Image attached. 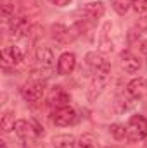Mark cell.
<instances>
[{"label":"cell","mask_w":147,"mask_h":148,"mask_svg":"<svg viewBox=\"0 0 147 148\" xmlns=\"http://www.w3.org/2000/svg\"><path fill=\"white\" fill-rule=\"evenodd\" d=\"M85 60H87V64H88L97 74H101V76H107V74H109L111 64L101 55V53H97V52H88L87 57H85Z\"/></svg>","instance_id":"obj_1"},{"label":"cell","mask_w":147,"mask_h":148,"mask_svg":"<svg viewBox=\"0 0 147 148\" xmlns=\"http://www.w3.org/2000/svg\"><path fill=\"white\" fill-rule=\"evenodd\" d=\"M128 133L132 134V138L140 140L147 136V121L142 115H132L130 122H128Z\"/></svg>","instance_id":"obj_2"},{"label":"cell","mask_w":147,"mask_h":148,"mask_svg":"<svg viewBox=\"0 0 147 148\" xmlns=\"http://www.w3.org/2000/svg\"><path fill=\"white\" fill-rule=\"evenodd\" d=\"M54 124L55 126H69L76 122V112L68 105V107H59L54 112Z\"/></svg>","instance_id":"obj_3"},{"label":"cell","mask_w":147,"mask_h":148,"mask_svg":"<svg viewBox=\"0 0 147 148\" xmlns=\"http://www.w3.org/2000/svg\"><path fill=\"white\" fill-rule=\"evenodd\" d=\"M23 97H24L26 102H31V103L40 102L42 97H43V84L38 83V81H33V83L26 84L23 88Z\"/></svg>","instance_id":"obj_4"},{"label":"cell","mask_w":147,"mask_h":148,"mask_svg":"<svg viewBox=\"0 0 147 148\" xmlns=\"http://www.w3.org/2000/svg\"><path fill=\"white\" fill-rule=\"evenodd\" d=\"M74 67H76V57H74V53L66 52V53H62L59 57V60H57V73L59 74H62V76L71 74L74 71Z\"/></svg>","instance_id":"obj_5"},{"label":"cell","mask_w":147,"mask_h":148,"mask_svg":"<svg viewBox=\"0 0 147 148\" xmlns=\"http://www.w3.org/2000/svg\"><path fill=\"white\" fill-rule=\"evenodd\" d=\"M28 31H30V23H28L26 17H14L12 19V23H10V36L14 40L26 36Z\"/></svg>","instance_id":"obj_6"},{"label":"cell","mask_w":147,"mask_h":148,"mask_svg":"<svg viewBox=\"0 0 147 148\" xmlns=\"http://www.w3.org/2000/svg\"><path fill=\"white\" fill-rule=\"evenodd\" d=\"M119 59H121V66H123V69H125L126 73L133 74L140 69V59H139L135 53H132V52L126 50V52L121 53Z\"/></svg>","instance_id":"obj_7"},{"label":"cell","mask_w":147,"mask_h":148,"mask_svg":"<svg viewBox=\"0 0 147 148\" xmlns=\"http://www.w3.org/2000/svg\"><path fill=\"white\" fill-rule=\"evenodd\" d=\"M83 16L88 19V21H95V19H101L104 16V3L102 2H90L83 7Z\"/></svg>","instance_id":"obj_8"},{"label":"cell","mask_w":147,"mask_h":148,"mask_svg":"<svg viewBox=\"0 0 147 148\" xmlns=\"http://www.w3.org/2000/svg\"><path fill=\"white\" fill-rule=\"evenodd\" d=\"M128 93L135 98H140L147 95V79L146 77H135L128 83Z\"/></svg>","instance_id":"obj_9"},{"label":"cell","mask_w":147,"mask_h":148,"mask_svg":"<svg viewBox=\"0 0 147 148\" xmlns=\"http://www.w3.org/2000/svg\"><path fill=\"white\" fill-rule=\"evenodd\" d=\"M16 133H17V136L23 138V140H30V138H33V136L37 134L33 124H30V122H26V121H16Z\"/></svg>","instance_id":"obj_10"},{"label":"cell","mask_w":147,"mask_h":148,"mask_svg":"<svg viewBox=\"0 0 147 148\" xmlns=\"http://www.w3.org/2000/svg\"><path fill=\"white\" fill-rule=\"evenodd\" d=\"M37 60L42 66L50 67L54 64V52H52V48H49V47H38L37 48Z\"/></svg>","instance_id":"obj_11"},{"label":"cell","mask_w":147,"mask_h":148,"mask_svg":"<svg viewBox=\"0 0 147 148\" xmlns=\"http://www.w3.org/2000/svg\"><path fill=\"white\" fill-rule=\"evenodd\" d=\"M54 148H73L74 147V138L71 134H57L52 140Z\"/></svg>","instance_id":"obj_12"},{"label":"cell","mask_w":147,"mask_h":148,"mask_svg":"<svg viewBox=\"0 0 147 148\" xmlns=\"http://www.w3.org/2000/svg\"><path fill=\"white\" fill-rule=\"evenodd\" d=\"M52 36L55 38L57 41H61V43H66L68 40H71L69 29L66 26H62V24H54L52 26Z\"/></svg>","instance_id":"obj_13"},{"label":"cell","mask_w":147,"mask_h":148,"mask_svg":"<svg viewBox=\"0 0 147 148\" xmlns=\"http://www.w3.org/2000/svg\"><path fill=\"white\" fill-rule=\"evenodd\" d=\"M104 84H106V76H101V74H97V76L94 77L92 84H90V90H88V93H90V98H95V97H97V95L102 91Z\"/></svg>","instance_id":"obj_14"},{"label":"cell","mask_w":147,"mask_h":148,"mask_svg":"<svg viewBox=\"0 0 147 148\" xmlns=\"http://www.w3.org/2000/svg\"><path fill=\"white\" fill-rule=\"evenodd\" d=\"M0 127L3 133H10L12 129H16V122H14V114L12 112H5L0 119Z\"/></svg>","instance_id":"obj_15"},{"label":"cell","mask_w":147,"mask_h":148,"mask_svg":"<svg viewBox=\"0 0 147 148\" xmlns=\"http://www.w3.org/2000/svg\"><path fill=\"white\" fill-rule=\"evenodd\" d=\"M107 29H109V24L104 26L102 35H101V40H99V45H101V50H102V52H112V41H111V38L107 36Z\"/></svg>","instance_id":"obj_16"},{"label":"cell","mask_w":147,"mask_h":148,"mask_svg":"<svg viewBox=\"0 0 147 148\" xmlns=\"http://www.w3.org/2000/svg\"><path fill=\"white\" fill-rule=\"evenodd\" d=\"M111 3H112V9L118 14H126L130 5H132V0H111Z\"/></svg>","instance_id":"obj_17"},{"label":"cell","mask_w":147,"mask_h":148,"mask_svg":"<svg viewBox=\"0 0 147 148\" xmlns=\"http://www.w3.org/2000/svg\"><path fill=\"white\" fill-rule=\"evenodd\" d=\"M78 148H97V140H95L92 134H83V136L80 138Z\"/></svg>","instance_id":"obj_18"},{"label":"cell","mask_w":147,"mask_h":148,"mask_svg":"<svg viewBox=\"0 0 147 148\" xmlns=\"http://www.w3.org/2000/svg\"><path fill=\"white\" fill-rule=\"evenodd\" d=\"M109 131L116 140H123L128 134V129H125V126H121V124H111Z\"/></svg>","instance_id":"obj_19"},{"label":"cell","mask_w":147,"mask_h":148,"mask_svg":"<svg viewBox=\"0 0 147 148\" xmlns=\"http://www.w3.org/2000/svg\"><path fill=\"white\" fill-rule=\"evenodd\" d=\"M2 64H3V67H7V66H16V60H14V57H12L9 47L2 50Z\"/></svg>","instance_id":"obj_20"},{"label":"cell","mask_w":147,"mask_h":148,"mask_svg":"<svg viewBox=\"0 0 147 148\" xmlns=\"http://www.w3.org/2000/svg\"><path fill=\"white\" fill-rule=\"evenodd\" d=\"M54 103L57 105V109H59V107H68V103H69V97H68L66 93H59L57 97H54Z\"/></svg>","instance_id":"obj_21"},{"label":"cell","mask_w":147,"mask_h":148,"mask_svg":"<svg viewBox=\"0 0 147 148\" xmlns=\"http://www.w3.org/2000/svg\"><path fill=\"white\" fill-rule=\"evenodd\" d=\"M132 7L135 12H146L147 10V0H132Z\"/></svg>","instance_id":"obj_22"},{"label":"cell","mask_w":147,"mask_h":148,"mask_svg":"<svg viewBox=\"0 0 147 148\" xmlns=\"http://www.w3.org/2000/svg\"><path fill=\"white\" fill-rule=\"evenodd\" d=\"M10 16H14V5L3 3V5H2V17H3V19H9Z\"/></svg>","instance_id":"obj_23"},{"label":"cell","mask_w":147,"mask_h":148,"mask_svg":"<svg viewBox=\"0 0 147 148\" xmlns=\"http://www.w3.org/2000/svg\"><path fill=\"white\" fill-rule=\"evenodd\" d=\"M9 50H10V53H12V57H14V60H16V64H19L21 60H23V52L19 50V47H9Z\"/></svg>","instance_id":"obj_24"},{"label":"cell","mask_w":147,"mask_h":148,"mask_svg":"<svg viewBox=\"0 0 147 148\" xmlns=\"http://www.w3.org/2000/svg\"><path fill=\"white\" fill-rule=\"evenodd\" d=\"M50 2H52L54 5H59V7H62V5H68L71 0H50Z\"/></svg>","instance_id":"obj_25"},{"label":"cell","mask_w":147,"mask_h":148,"mask_svg":"<svg viewBox=\"0 0 147 148\" xmlns=\"http://www.w3.org/2000/svg\"><path fill=\"white\" fill-rule=\"evenodd\" d=\"M33 127H35V133L37 134H43V127H40V124H38L37 121H33Z\"/></svg>","instance_id":"obj_26"},{"label":"cell","mask_w":147,"mask_h":148,"mask_svg":"<svg viewBox=\"0 0 147 148\" xmlns=\"http://www.w3.org/2000/svg\"><path fill=\"white\" fill-rule=\"evenodd\" d=\"M140 52L147 55V40H146V41H142V45H140Z\"/></svg>","instance_id":"obj_27"},{"label":"cell","mask_w":147,"mask_h":148,"mask_svg":"<svg viewBox=\"0 0 147 148\" xmlns=\"http://www.w3.org/2000/svg\"><path fill=\"white\" fill-rule=\"evenodd\" d=\"M140 28H142V29H147V17H142V21H140Z\"/></svg>","instance_id":"obj_28"}]
</instances>
